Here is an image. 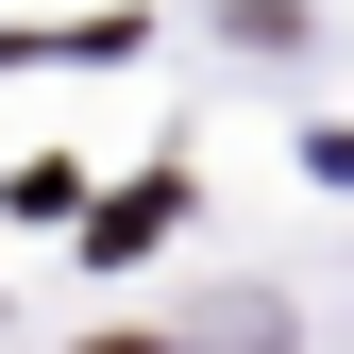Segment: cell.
I'll list each match as a JSON object with an SVG mask.
<instances>
[{"label":"cell","instance_id":"obj_1","mask_svg":"<svg viewBox=\"0 0 354 354\" xmlns=\"http://www.w3.org/2000/svg\"><path fill=\"white\" fill-rule=\"evenodd\" d=\"M169 219H186V186H169V169H152V186H136V203H102V253H152V236H169Z\"/></svg>","mask_w":354,"mask_h":354},{"label":"cell","instance_id":"obj_2","mask_svg":"<svg viewBox=\"0 0 354 354\" xmlns=\"http://www.w3.org/2000/svg\"><path fill=\"white\" fill-rule=\"evenodd\" d=\"M84 354H152V337H84Z\"/></svg>","mask_w":354,"mask_h":354}]
</instances>
